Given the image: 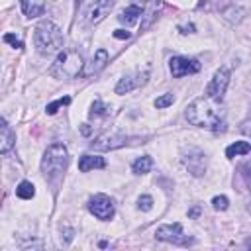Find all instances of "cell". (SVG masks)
Segmentation results:
<instances>
[{
	"label": "cell",
	"mask_w": 251,
	"mask_h": 251,
	"mask_svg": "<svg viewBox=\"0 0 251 251\" xmlns=\"http://www.w3.org/2000/svg\"><path fill=\"white\" fill-rule=\"evenodd\" d=\"M218 102L206 98H194L186 108H184V116L192 126L198 127H208L214 131H224L226 129V122H224V110H220L216 106Z\"/></svg>",
	"instance_id": "cell-1"
},
{
	"label": "cell",
	"mask_w": 251,
	"mask_h": 251,
	"mask_svg": "<svg viewBox=\"0 0 251 251\" xmlns=\"http://www.w3.org/2000/svg\"><path fill=\"white\" fill-rule=\"evenodd\" d=\"M33 45L39 55H53L63 47V33L57 24L43 20L33 29Z\"/></svg>",
	"instance_id": "cell-2"
},
{
	"label": "cell",
	"mask_w": 251,
	"mask_h": 251,
	"mask_svg": "<svg viewBox=\"0 0 251 251\" xmlns=\"http://www.w3.org/2000/svg\"><path fill=\"white\" fill-rule=\"evenodd\" d=\"M69 163V151L63 143H53L45 149L43 157H41V173L47 180H55L59 178Z\"/></svg>",
	"instance_id": "cell-3"
},
{
	"label": "cell",
	"mask_w": 251,
	"mask_h": 251,
	"mask_svg": "<svg viewBox=\"0 0 251 251\" xmlns=\"http://www.w3.org/2000/svg\"><path fill=\"white\" fill-rule=\"evenodd\" d=\"M84 61L82 55L76 49H65L57 55V59L51 65V75L55 78H76L78 75H82Z\"/></svg>",
	"instance_id": "cell-4"
},
{
	"label": "cell",
	"mask_w": 251,
	"mask_h": 251,
	"mask_svg": "<svg viewBox=\"0 0 251 251\" xmlns=\"http://www.w3.org/2000/svg\"><path fill=\"white\" fill-rule=\"evenodd\" d=\"M229 78H231L229 67H220V69L214 73V76H212V80L208 82V86H206V96H208L210 100H214V102L220 104V102L224 100L226 90H227Z\"/></svg>",
	"instance_id": "cell-5"
},
{
	"label": "cell",
	"mask_w": 251,
	"mask_h": 251,
	"mask_svg": "<svg viewBox=\"0 0 251 251\" xmlns=\"http://www.w3.org/2000/svg\"><path fill=\"white\" fill-rule=\"evenodd\" d=\"M155 237L159 241H167V243H175V245H186L190 239H186L182 226L178 222L175 224H163L155 229Z\"/></svg>",
	"instance_id": "cell-6"
},
{
	"label": "cell",
	"mask_w": 251,
	"mask_h": 251,
	"mask_svg": "<svg viewBox=\"0 0 251 251\" xmlns=\"http://www.w3.org/2000/svg\"><path fill=\"white\" fill-rule=\"evenodd\" d=\"M88 210L92 216H96L98 220L106 222V220H112L114 216V202L110 196L106 194H94L90 200H88Z\"/></svg>",
	"instance_id": "cell-7"
},
{
	"label": "cell",
	"mask_w": 251,
	"mask_h": 251,
	"mask_svg": "<svg viewBox=\"0 0 251 251\" xmlns=\"http://www.w3.org/2000/svg\"><path fill=\"white\" fill-rule=\"evenodd\" d=\"M127 143H129V137L124 135V133H106V135H100L94 141H90V149H96V151H112V149H118V147L127 145Z\"/></svg>",
	"instance_id": "cell-8"
},
{
	"label": "cell",
	"mask_w": 251,
	"mask_h": 251,
	"mask_svg": "<svg viewBox=\"0 0 251 251\" xmlns=\"http://www.w3.org/2000/svg\"><path fill=\"white\" fill-rule=\"evenodd\" d=\"M169 69H171V75L175 78H180V76L198 73L200 71V63L196 59H188V57H173L169 61Z\"/></svg>",
	"instance_id": "cell-9"
},
{
	"label": "cell",
	"mask_w": 251,
	"mask_h": 251,
	"mask_svg": "<svg viewBox=\"0 0 251 251\" xmlns=\"http://www.w3.org/2000/svg\"><path fill=\"white\" fill-rule=\"evenodd\" d=\"M112 8H114V0H94L90 4L88 12H86V24L88 25H94V24L102 22L110 14Z\"/></svg>",
	"instance_id": "cell-10"
},
{
	"label": "cell",
	"mask_w": 251,
	"mask_h": 251,
	"mask_svg": "<svg viewBox=\"0 0 251 251\" xmlns=\"http://www.w3.org/2000/svg\"><path fill=\"white\" fill-rule=\"evenodd\" d=\"M147 76H149V73H135V75L124 76V78L118 80L114 90H116V94H126V92H129V90H133L137 86H143L147 82Z\"/></svg>",
	"instance_id": "cell-11"
},
{
	"label": "cell",
	"mask_w": 251,
	"mask_h": 251,
	"mask_svg": "<svg viewBox=\"0 0 251 251\" xmlns=\"http://www.w3.org/2000/svg\"><path fill=\"white\" fill-rule=\"evenodd\" d=\"M106 63H108V51L106 49H98L96 53H94V57L90 59V63L84 67V71H82V76H92V75H98L104 67H106Z\"/></svg>",
	"instance_id": "cell-12"
},
{
	"label": "cell",
	"mask_w": 251,
	"mask_h": 251,
	"mask_svg": "<svg viewBox=\"0 0 251 251\" xmlns=\"http://www.w3.org/2000/svg\"><path fill=\"white\" fill-rule=\"evenodd\" d=\"M14 145H16V133L10 129L6 120H2V124H0V151L4 155H8Z\"/></svg>",
	"instance_id": "cell-13"
},
{
	"label": "cell",
	"mask_w": 251,
	"mask_h": 251,
	"mask_svg": "<svg viewBox=\"0 0 251 251\" xmlns=\"http://www.w3.org/2000/svg\"><path fill=\"white\" fill-rule=\"evenodd\" d=\"M106 167V161L98 155H82L78 159V169L82 173H88L90 169H104Z\"/></svg>",
	"instance_id": "cell-14"
},
{
	"label": "cell",
	"mask_w": 251,
	"mask_h": 251,
	"mask_svg": "<svg viewBox=\"0 0 251 251\" xmlns=\"http://www.w3.org/2000/svg\"><path fill=\"white\" fill-rule=\"evenodd\" d=\"M141 6H135V4H131V6H127L118 18H120V22L122 24H126V25H133V24H137V20H139V16H141Z\"/></svg>",
	"instance_id": "cell-15"
},
{
	"label": "cell",
	"mask_w": 251,
	"mask_h": 251,
	"mask_svg": "<svg viewBox=\"0 0 251 251\" xmlns=\"http://www.w3.org/2000/svg\"><path fill=\"white\" fill-rule=\"evenodd\" d=\"M249 151H251V145H249L247 141H235V143L227 145V149H226V157L233 159V157H239V155H247Z\"/></svg>",
	"instance_id": "cell-16"
},
{
	"label": "cell",
	"mask_w": 251,
	"mask_h": 251,
	"mask_svg": "<svg viewBox=\"0 0 251 251\" xmlns=\"http://www.w3.org/2000/svg\"><path fill=\"white\" fill-rule=\"evenodd\" d=\"M151 167H153V161H151V157H149V155H145V157H139V159H135V161H133L131 171H133L135 175H145V173H149V171H151Z\"/></svg>",
	"instance_id": "cell-17"
},
{
	"label": "cell",
	"mask_w": 251,
	"mask_h": 251,
	"mask_svg": "<svg viewBox=\"0 0 251 251\" xmlns=\"http://www.w3.org/2000/svg\"><path fill=\"white\" fill-rule=\"evenodd\" d=\"M16 196L22 198V200H29L35 196V186L29 182V180H22L18 186H16Z\"/></svg>",
	"instance_id": "cell-18"
},
{
	"label": "cell",
	"mask_w": 251,
	"mask_h": 251,
	"mask_svg": "<svg viewBox=\"0 0 251 251\" xmlns=\"http://www.w3.org/2000/svg\"><path fill=\"white\" fill-rule=\"evenodd\" d=\"M22 10L27 18H37L43 14V6L41 4H29V0H22Z\"/></svg>",
	"instance_id": "cell-19"
},
{
	"label": "cell",
	"mask_w": 251,
	"mask_h": 251,
	"mask_svg": "<svg viewBox=\"0 0 251 251\" xmlns=\"http://www.w3.org/2000/svg\"><path fill=\"white\" fill-rule=\"evenodd\" d=\"M224 16H226V20H229L231 24H237V22H241V18L245 16V10H243L241 6H231L229 10L224 12Z\"/></svg>",
	"instance_id": "cell-20"
},
{
	"label": "cell",
	"mask_w": 251,
	"mask_h": 251,
	"mask_svg": "<svg viewBox=\"0 0 251 251\" xmlns=\"http://www.w3.org/2000/svg\"><path fill=\"white\" fill-rule=\"evenodd\" d=\"M69 104H71V96H63V98H57L55 102L47 104L45 112H47L49 116H53V114H57V110H59V108H63V106H69Z\"/></svg>",
	"instance_id": "cell-21"
},
{
	"label": "cell",
	"mask_w": 251,
	"mask_h": 251,
	"mask_svg": "<svg viewBox=\"0 0 251 251\" xmlns=\"http://www.w3.org/2000/svg\"><path fill=\"white\" fill-rule=\"evenodd\" d=\"M110 112V106H106L102 100H94L92 102V108H90V112H88V116L90 118H98V116H104V114H108Z\"/></svg>",
	"instance_id": "cell-22"
},
{
	"label": "cell",
	"mask_w": 251,
	"mask_h": 251,
	"mask_svg": "<svg viewBox=\"0 0 251 251\" xmlns=\"http://www.w3.org/2000/svg\"><path fill=\"white\" fill-rule=\"evenodd\" d=\"M212 206H214V210H218V212H224V210H227V206H229V200H227V196L220 194V196H214V198H212Z\"/></svg>",
	"instance_id": "cell-23"
},
{
	"label": "cell",
	"mask_w": 251,
	"mask_h": 251,
	"mask_svg": "<svg viewBox=\"0 0 251 251\" xmlns=\"http://www.w3.org/2000/svg\"><path fill=\"white\" fill-rule=\"evenodd\" d=\"M173 102H175V96H173L171 92H167V94H163V96H159V98L155 100V108L163 110V108H169Z\"/></svg>",
	"instance_id": "cell-24"
},
{
	"label": "cell",
	"mask_w": 251,
	"mask_h": 251,
	"mask_svg": "<svg viewBox=\"0 0 251 251\" xmlns=\"http://www.w3.org/2000/svg\"><path fill=\"white\" fill-rule=\"evenodd\" d=\"M137 206H139V210L149 212V210L153 208V198H151L149 194H141V196L137 198Z\"/></svg>",
	"instance_id": "cell-25"
},
{
	"label": "cell",
	"mask_w": 251,
	"mask_h": 251,
	"mask_svg": "<svg viewBox=\"0 0 251 251\" xmlns=\"http://www.w3.org/2000/svg\"><path fill=\"white\" fill-rule=\"evenodd\" d=\"M4 41L6 43H10L12 47H16V49H22L24 47V43H22V39H18L16 35H12V33H4Z\"/></svg>",
	"instance_id": "cell-26"
},
{
	"label": "cell",
	"mask_w": 251,
	"mask_h": 251,
	"mask_svg": "<svg viewBox=\"0 0 251 251\" xmlns=\"http://www.w3.org/2000/svg\"><path fill=\"white\" fill-rule=\"evenodd\" d=\"M114 37H116V39H129L131 33H129L127 29H116V31H114Z\"/></svg>",
	"instance_id": "cell-27"
},
{
	"label": "cell",
	"mask_w": 251,
	"mask_h": 251,
	"mask_svg": "<svg viewBox=\"0 0 251 251\" xmlns=\"http://www.w3.org/2000/svg\"><path fill=\"white\" fill-rule=\"evenodd\" d=\"M200 212H202V208H200V206H192V208L188 210V218H198V216H200Z\"/></svg>",
	"instance_id": "cell-28"
},
{
	"label": "cell",
	"mask_w": 251,
	"mask_h": 251,
	"mask_svg": "<svg viewBox=\"0 0 251 251\" xmlns=\"http://www.w3.org/2000/svg\"><path fill=\"white\" fill-rule=\"evenodd\" d=\"M178 29H180V33H192V31H194V25H192V24H188V25H178Z\"/></svg>",
	"instance_id": "cell-29"
},
{
	"label": "cell",
	"mask_w": 251,
	"mask_h": 251,
	"mask_svg": "<svg viewBox=\"0 0 251 251\" xmlns=\"http://www.w3.org/2000/svg\"><path fill=\"white\" fill-rule=\"evenodd\" d=\"M80 131H82V135H90V126H88V124H82Z\"/></svg>",
	"instance_id": "cell-30"
},
{
	"label": "cell",
	"mask_w": 251,
	"mask_h": 251,
	"mask_svg": "<svg viewBox=\"0 0 251 251\" xmlns=\"http://www.w3.org/2000/svg\"><path fill=\"white\" fill-rule=\"evenodd\" d=\"M249 212H251V204H249Z\"/></svg>",
	"instance_id": "cell-31"
},
{
	"label": "cell",
	"mask_w": 251,
	"mask_h": 251,
	"mask_svg": "<svg viewBox=\"0 0 251 251\" xmlns=\"http://www.w3.org/2000/svg\"><path fill=\"white\" fill-rule=\"evenodd\" d=\"M202 2H206V0H202Z\"/></svg>",
	"instance_id": "cell-32"
}]
</instances>
